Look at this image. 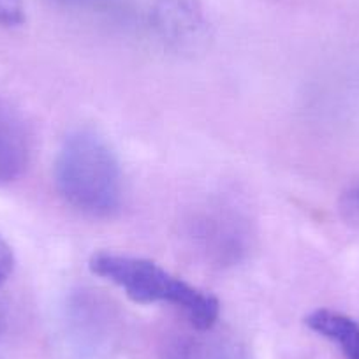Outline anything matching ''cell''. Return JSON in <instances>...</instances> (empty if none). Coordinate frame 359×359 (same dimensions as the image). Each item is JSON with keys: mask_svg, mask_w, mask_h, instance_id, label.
Segmentation results:
<instances>
[{"mask_svg": "<svg viewBox=\"0 0 359 359\" xmlns=\"http://www.w3.org/2000/svg\"><path fill=\"white\" fill-rule=\"evenodd\" d=\"M192 236L208 257L222 264H231L240 259L247 248V229L240 217L227 212L206 213L194 222Z\"/></svg>", "mask_w": 359, "mask_h": 359, "instance_id": "3", "label": "cell"}, {"mask_svg": "<svg viewBox=\"0 0 359 359\" xmlns=\"http://www.w3.org/2000/svg\"><path fill=\"white\" fill-rule=\"evenodd\" d=\"M25 22V8L22 0H0V23L18 27Z\"/></svg>", "mask_w": 359, "mask_h": 359, "instance_id": "9", "label": "cell"}, {"mask_svg": "<svg viewBox=\"0 0 359 359\" xmlns=\"http://www.w3.org/2000/svg\"><path fill=\"white\" fill-rule=\"evenodd\" d=\"M55 185L69 206L108 217L122 201V169L108 141L90 129L69 134L55 161Z\"/></svg>", "mask_w": 359, "mask_h": 359, "instance_id": "1", "label": "cell"}, {"mask_svg": "<svg viewBox=\"0 0 359 359\" xmlns=\"http://www.w3.org/2000/svg\"><path fill=\"white\" fill-rule=\"evenodd\" d=\"M13 269H15V252L11 245L0 236V285L8 280Z\"/></svg>", "mask_w": 359, "mask_h": 359, "instance_id": "10", "label": "cell"}, {"mask_svg": "<svg viewBox=\"0 0 359 359\" xmlns=\"http://www.w3.org/2000/svg\"><path fill=\"white\" fill-rule=\"evenodd\" d=\"M30 134L18 109L0 97V185L11 184L30 162Z\"/></svg>", "mask_w": 359, "mask_h": 359, "instance_id": "4", "label": "cell"}, {"mask_svg": "<svg viewBox=\"0 0 359 359\" xmlns=\"http://www.w3.org/2000/svg\"><path fill=\"white\" fill-rule=\"evenodd\" d=\"M306 326L340 347L347 359H359V323L345 313L319 309L305 319Z\"/></svg>", "mask_w": 359, "mask_h": 359, "instance_id": "7", "label": "cell"}, {"mask_svg": "<svg viewBox=\"0 0 359 359\" xmlns=\"http://www.w3.org/2000/svg\"><path fill=\"white\" fill-rule=\"evenodd\" d=\"M340 213L345 222L359 227V184L348 189L340 198Z\"/></svg>", "mask_w": 359, "mask_h": 359, "instance_id": "8", "label": "cell"}, {"mask_svg": "<svg viewBox=\"0 0 359 359\" xmlns=\"http://www.w3.org/2000/svg\"><path fill=\"white\" fill-rule=\"evenodd\" d=\"M198 334L176 341L168 359H243V348L233 338L212 330H196Z\"/></svg>", "mask_w": 359, "mask_h": 359, "instance_id": "6", "label": "cell"}, {"mask_svg": "<svg viewBox=\"0 0 359 359\" xmlns=\"http://www.w3.org/2000/svg\"><path fill=\"white\" fill-rule=\"evenodd\" d=\"M88 266L92 273L118 285L133 302L141 305L169 303L189 317L194 330L215 327L219 302L148 259L97 252L90 257Z\"/></svg>", "mask_w": 359, "mask_h": 359, "instance_id": "2", "label": "cell"}, {"mask_svg": "<svg viewBox=\"0 0 359 359\" xmlns=\"http://www.w3.org/2000/svg\"><path fill=\"white\" fill-rule=\"evenodd\" d=\"M65 6H78V8H109L111 0H57Z\"/></svg>", "mask_w": 359, "mask_h": 359, "instance_id": "11", "label": "cell"}, {"mask_svg": "<svg viewBox=\"0 0 359 359\" xmlns=\"http://www.w3.org/2000/svg\"><path fill=\"white\" fill-rule=\"evenodd\" d=\"M154 25L169 43H192L205 30L201 0H157L154 8Z\"/></svg>", "mask_w": 359, "mask_h": 359, "instance_id": "5", "label": "cell"}]
</instances>
